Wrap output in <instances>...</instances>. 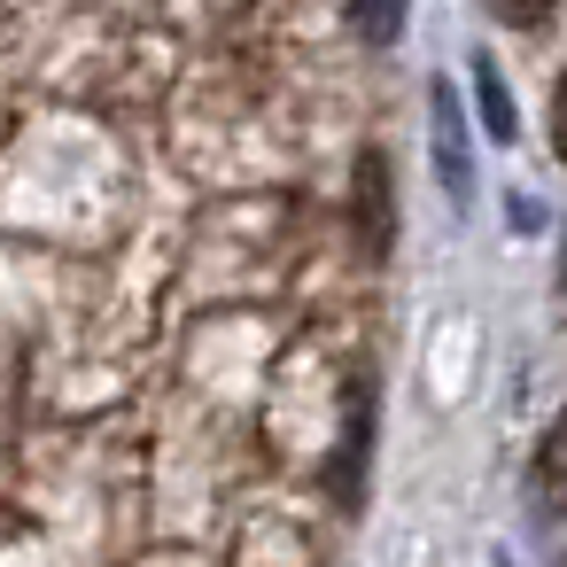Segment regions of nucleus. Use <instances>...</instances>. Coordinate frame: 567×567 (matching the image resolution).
Segmentation results:
<instances>
[{"mask_svg":"<svg viewBox=\"0 0 567 567\" xmlns=\"http://www.w3.org/2000/svg\"><path fill=\"white\" fill-rule=\"evenodd\" d=\"M536 474H544V482H567V412L551 420V435H544V451H536Z\"/></svg>","mask_w":567,"mask_h":567,"instance_id":"6","label":"nucleus"},{"mask_svg":"<svg viewBox=\"0 0 567 567\" xmlns=\"http://www.w3.org/2000/svg\"><path fill=\"white\" fill-rule=\"evenodd\" d=\"M358 249L381 265L396 249V195H389V156L365 148L358 156Z\"/></svg>","mask_w":567,"mask_h":567,"instance_id":"1","label":"nucleus"},{"mask_svg":"<svg viewBox=\"0 0 567 567\" xmlns=\"http://www.w3.org/2000/svg\"><path fill=\"white\" fill-rule=\"evenodd\" d=\"M427 110H435V179L451 187V195H466V133H458V94L435 79V94H427Z\"/></svg>","mask_w":567,"mask_h":567,"instance_id":"3","label":"nucleus"},{"mask_svg":"<svg viewBox=\"0 0 567 567\" xmlns=\"http://www.w3.org/2000/svg\"><path fill=\"white\" fill-rule=\"evenodd\" d=\"M551 141H559V156H567V79H559V102H551Z\"/></svg>","mask_w":567,"mask_h":567,"instance_id":"7","label":"nucleus"},{"mask_svg":"<svg viewBox=\"0 0 567 567\" xmlns=\"http://www.w3.org/2000/svg\"><path fill=\"white\" fill-rule=\"evenodd\" d=\"M474 94H482V125H489V141H513L520 125H513V102H505V79H497L489 55L474 63Z\"/></svg>","mask_w":567,"mask_h":567,"instance_id":"4","label":"nucleus"},{"mask_svg":"<svg viewBox=\"0 0 567 567\" xmlns=\"http://www.w3.org/2000/svg\"><path fill=\"white\" fill-rule=\"evenodd\" d=\"M365 458H373V389L358 381V396H350V435H342V458H334V497H342V505L365 497Z\"/></svg>","mask_w":567,"mask_h":567,"instance_id":"2","label":"nucleus"},{"mask_svg":"<svg viewBox=\"0 0 567 567\" xmlns=\"http://www.w3.org/2000/svg\"><path fill=\"white\" fill-rule=\"evenodd\" d=\"M396 24H404V0H358V40L389 48V40H396Z\"/></svg>","mask_w":567,"mask_h":567,"instance_id":"5","label":"nucleus"}]
</instances>
